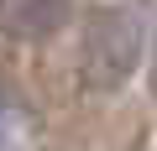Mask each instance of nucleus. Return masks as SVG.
Masks as SVG:
<instances>
[{"label": "nucleus", "instance_id": "f257e3e1", "mask_svg": "<svg viewBox=\"0 0 157 151\" xmlns=\"http://www.w3.org/2000/svg\"><path fill=\"white\" fill-rule=\"evenodd\" d=\"M141 63V21L131 11H94L84 21V37H78V78H84L89 94H115L126 89V78Z\"/></svg>", "mask_w": 157, "mask_h": 151}, {"label": "nucleus", "instance_id": "f03ea898", "mask_svg": "<svg viewBox=\"0 0 157 151\" xmlns=\"http://www.w3.org/2000/svg\"><path fill=\"white\" fill-rule=\"evenodd\" d=\"M68 21V0H0V37L11 42H47Z\"/></svg>", "mask_w": 157, "mask_h": 151}, {"label": "nucleus", "instance_id": "7ed1b4c3", "mask_svg": "<svg viewBox=\"0 0 157 151\" xmlns=\"http://www.w3.org/2000/svg\"><path fill=\"white\" fill-rule=\"evenodd\" d=\"M11 135V104H6V94H0V141Z\"/></svg>", "mask_w": 157, "mask_h": 151}, {"label": "nucleus", "instance_id": "20e7f679", "mask_svg": "<svg viewBox=\"0 0 157 151\" xmlns=\"http://www.w3.org/2000/svg\"><path fill=\"white\" fill-rule=\"evenodd\" d=\"M152 94H157V57H152Z\"/></svg>", "mask_w": 157, "mask_h": 151}]
</instances>
